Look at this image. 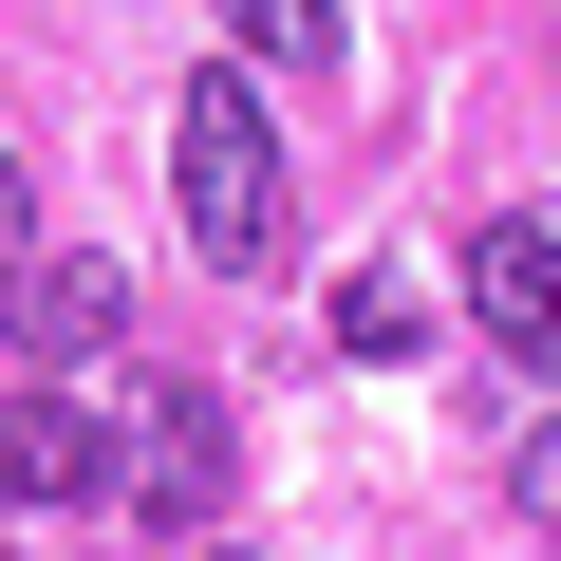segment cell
<instances>
[{
  "instance_id": "cell-1",
  "label": "cell",
  "mask_w": 561,
  "mask_h": 561,
  "mask_svg": "<svg viewBox=\"0 0 561 561\" xmlns=\"http://www.w3.org/2000/svg\"><path fill=\"white\" fill-rule=\"evenodd\" d=\"M169 206H187V243L225 262V280H262L280 243H300V169H280V131H262V94L206 57L187 94H169Z\"/></svg>"
},
{
  "instance_id": "cell-2",
  "label": "cell",
  "mask_w": 561,
  "mask_h": 561,
  "mask_svg": "<svg viewBox=\"0 0 561 561\" xmlns=\"http://www.w3.org/2000/svg\"><path fill=\"white\" fill-rule=\"evenodd\" d=\"M0 337H20V375H57V393H94V375L131 356V280H113L94 243H76V262L38 243L20 280H0Z\"/></svg>"
},
{
  "instance_id": "cell-3",
  "label": "cell",
  "mask_w": 561,
  "mask_h": 561,
  "mask_svg": "<svg viewBox=\"0 0 561 561\" xmlns=\"http://www.w3.org/2000/svg\"><path fill=\"white\" fill-rule=\"evenodd\" d=\"M113 486H131V431L94 393H57V375L0 393V505H113Z\"/></svg>"
},
{
  "instance_id": "cell-4",
  "label": "cell",
  "mask_w": 561,
  "mask_h": 561,
  "mask_svg": "<svg viewBox=\"0 0 561 561\" xmlns=\"http://www.w3.org/2000/svg\"><path fill=\"white\" fill-rule=\"evenodd\" d=\"M468 319H486L524 375L561 356V206H486V225H468Z\"/></svg>"
},
{
  "instance_id": "cell-5",
  "label": "cell",
  "mask_w": 561,
  "mask_h": 561,
  "mask_svg": "<svg viewBox=\"0 0 561 561\" xmlns=\"http://www.w3.org/2000/svg\"><path fill=\"white\" fill-rule=\"evenodd\" d=\"M225 468H243V449H225V393H206V375H150V393H131V505L206 524V505H225Z\"/></svg>"
},
{
  "instance_id": "cell-6",
  "label": "cell",
  "mask_w": 561,
  "mask_h": 561,
  "mask_svg": "<svg viewBox=\"0 0 561 561\" xmlns=\"http://www.w3.org/2000/svg\"><path fill=\"white\" fill-rule=\"evenodd\" d=\"M319 319H337V356H412V337H431V300H412L393 262H337V300H319Z\"/></svg>"
},
{
  "instance_id": "cell-7",
  "label": "cell",
  "mask_w": 561,
  "mask_h": 561,
  "mask_svg": "<svg viewBox=\"0 0 561 561\" xmlns=\"http://www.w3.org/2000/svg\"><path fill=\"white\" fill-rule=\"evenodd\" d=\"M225 38L262 76H337V0H225Z\"/></svg>"
},
{
  "instance_id": "cell-8",
  "label": "cell",
  "mask_w": 561,
  "mask_h": 561,
  "mask_svg": "<svg viewBox=\"0 0 561 561\" xmlns=\"http://www.w3.org/2000/svg\"><path fill=\"white\" fill-rule=\"evenodd\" d=\"M505 505H524V524H561V412H524V449H505Z\"/></svg>"
},
{
  "instance_id": "cell-9",
  "label": "cell",
  "mask_w": 561,
  "mask_h": 561,
  "mask_svg": "<svg viewBox=\"0 0 561 561\" xmlns=\"http://www.w3.org/2000/svg\"><path fill=\"white\" fill-rule=\"evenodd\" d=\"M38 262V187H20V131H0V280Z\"/></svg>"
},
{
  "instance_id": "cell-10",
  "label": "cell",
  "mask_w": 561,
  "mask_h": 561,
  "mask_svg": "<svg viewBox=\"0 0 561 561\" xmlns=\"http://www.w3.org/2000/svg\"><path fill=\"white\" fill-rule=\"evenodd\" d=\"M225 561H243V542H225Z\"/></svg>"
}]
</instances>
